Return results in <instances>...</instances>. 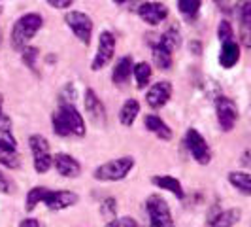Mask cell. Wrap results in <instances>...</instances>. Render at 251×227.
<instances>
[{"label":"cell","mask_w":251,"mask_h":227,"mask_svg":"<svg viewBox=\"0 0 251 227\" xmlns=\"http://www.w3.org/2000/svg\"><path fill=\"white\" fill-rule=\"evenodd\" d=\"M44 25V19L40 13H25L21 15L12 27V34H10V42L15 51H23L32 42V38L38 34V30Z\"/></svg>","instance_id":"6da1fadb"},{"label":"cell","mask_w":251,"mask_h":227,"mask_svg":"<svg viewBox=\"0 0 251 227\" xmlns=\"http://www.w3.org/2000/svg\"><path fill=\"white\" fill-rule=\"evenodd\" d=\"M134 165H136V159L132 155L115 157V159H110L106 163L99 165L93 172V178L97 182H121L132 172Z\"/></svg>","instance_id":"7a4b0ae2"},{"label":"cell","mask_w":251,"mask_h":227,"mask_svg":"<svg viewBox=\"0 0 251 227\" xmlns=\"http://www.w3.org/2000/svg\"><path fill=\"white\" fill-rule=\"evenodd\" d=\"M146 212H148L151 227H176L170 204L159 193H153L146 199Z\"/></svg>","instance_id":"3957f363"},{"label":"cell","mask_w":251,"mask_h":227,"mask_svg":"<svg viewBox=\"0 0 251 227\" xmlns=\"http://www.w3.org/2000/svg\"><path fill=\"white\" fill-rule=\"evenodd\" d=\"M185 148L189 150L191 157L195 159V163L199 165L212 163V148H210L208 140L201 135L199 129L189 127L187 131H185Z\"/></svg>","instance_id":"277c9868"},{"label":"cell","mask_w":251,"mask_h":227,"mask_svg":"<svg viewBox=\"0 0 251 227\" xmlns=\"http://www.w3.org/2000/svg\"><path fill=\"white\" fill-rule=\"evenodd\" d=\"M240 110L238 104L230 97H217L215 99V119L223 133H230L238 123Z\"/></svg>","instance_id":"5b68a950"},{"label":"cell","mask_w":251,"mask_h":227,"mask_svg":"<svg viewBox=\"0 0 251 227\" xmlns=\"http://www.w3.org/2000/svg\"><path fill=\"white\" fill-rule=\"evenodd\" d=\"M57 114H59V117L63 119V123L66 125L70 137L83 139L87 135V123H85L83 115L79 114V110L75 108L74 102H61Z\"/></svg>","instance_id":"8992f818"},{"label":"cell","mask_w":251,"mask_h":227,"mask_svg":"<svg viewBox=\"0 0 251 227\" xmlns=\"http://www.w3.org/2000/svg\"><path fill=\"white\" fill-rule=\"evenodd\" d=\"M64 23L68 25V28L74 32V36L83 44V46H89L91 44V38H93V19L89 17L87 13L77 12V10H72L64 15Z\"/></svg>","instance_id":"52a82bcc"},{"label":"cell","mask_w":251,"mask_h":227,"mask_svg":"<svg viewBox=\"0 0 251 227\" xmlns=\"http://www.w3.org/2000/svg\"><path fill=\"white\" fill-rule=\"evenodd\" d=\"M113 55H115V36L110 30H102L100 36H99L97 53H95V57L91 61V70L99 72L102 68H106L113 61Z\"/></svg>","instance_id":"ba28073f"},{"label":"cell","mask_w":251,"mask_h":227,"mask_svg":"<svg viewBox=\"0 0 251 227\" xmlns=\"http://www.w3.org/2000/svg\"><path fill=\"white\" fill-rule=\"evenodd\" d=\"M174 95V87L168 80H161V82H155L148 87V93H146V104L150 106L151 110H161L164 108L170 99Z\"/></svg>","instance_id":"9c48e42d"},{"label":"cell","mask_w":251,"mask_h":227,"mask_svg":"<svg viewBox=\"0 0 251 227\" xmlns=\"http://www.w3.org/2000/svg\"><path fill=\"white\" fill-rule=\"evenodd\" d=\"M79 197L74 191H68V189H50L48 197L44 199V204L53 210V212H59V210H66V208H72L74 204H77Z\"/></svg>","instance_id":"30bf717a"},{"label":"cell","mask_w":251,"mask_h":227,"mask_svg":"<svg viewBox=\"0 0 251 227\" xmlns=\"http://www.w3.org/2000/svg\"><path fill=\"white\" fill-rule=\"evenodd\" d=\"M138 15L144 23H148L150 27H157L168 17V8L163 2H144L140 4Z\"/></svg>","instance_id":"8fae6325"},{"label":"cell","mask_w":251,"mask_h":227,"mask_svg":"<svg viewBox=\"0 0 251 227\" xmlns=\"http://www.w3.org/2000/svg\"><path fill=\"white\" fill-rule=\"evenodd\" d=\"M83 106H85V112L89 114V117L95 125H104L106 123V108H104V102L99 99V95L95 93V89H85Z\"/></svg>","instance_id":"7c38bea8"},{"label":"cell","mask_w":251,"mask_h":227,"mask_svg":"<svg viewBox=\"0 0 251 227\" xmlns=\"http://www.w3.org/2000/svg\"><path fill=\"white\" fill-rule=\"evenodd\" d=\"M53 169L57 170V174L63 178H77L81 174V163L70 153H55L53 155Z\"/></svg>","instance_id":"4fadbf2b"},{"label":"cell","mask_w":251,"mask_h":227,"mask_svg":"<svg viewBox=\"0 0 251 227\" xmlns=\"http://www.w3.org/2000/svg\"><path fill=\"white\" fill-rule=\"evenodd\" d=\"M144 127H146L148 133H151L153 137H157L159 140L170 142V140L174 139V131L170 129V125L164 121L159 114H148V115H144Z\"/></svg>","instance_id":"5bb4252c"},{"label":"cell","mask_w":251,"mask_h":227,"mask_svg":"<svg viewBox=\"0 0 251 227\" xmlns=\"http://www.w3.org/2000/svg\"><path fill=\"white\" fill-rule=\"evenodd\" d=\"M236 13L240 19V42L244 48L251 50V2L242 0L236 6Z\"/></svg>","instance_id":"9a60e30c"},{"label":"cell","mask_w":251,"mask_h":227,"mask_svg":"<svg viewBox=\"0 0 251 227\" xmlns=\"http://www.w3.org/2000/svg\"><path fill=\"white\" fill-rule=\"evenodd\" d=\"M151 184L155 186L157 189H163L166 193L174 195L176 199H185V189H183V184L177 180L176 176L172 174H155L151 176Z\"/></svg>","instance_id":"2e32d148"},{"label":"cell","mask_w":251,"mask_h":227,"mask_svg":"<svg viewBox=\"0 0 251 227\" xmlns=\"http://www.w3.org/2000/svg\"><path fill=\"white\" fill-rule=\"evenodd\" d=\"M240 55H242V48L236 40H226V42H221V51H219V64L225 68V70H230L234 68L240 61Z\"/></svg>","instance_id":"e0dca14e"},{"label":"cell","mask_w":251,"mask_h":227,"mask_svg":"<svg viewBox=\"0 0 251 227\" xmlns=\"http://www.w3.org/2000/svg\"><path fill=\"white\" fill-rule=\"evenodd\" d=\"M132 66H134V61L130 55H125L121 57L112 70V82L117 85V87H125L126 84L130 82L132 78Z\"/></svg>","instance_id":"ac0fdd59"},{"label":"cell","mask_w":251,"mask_h":227,"mask_svg":"<svg viewBox=\"0 0 251 227\" xmlns=\"http://www.w3.org/2000/svg\"><path fill=\"white\" fill-rule=\"evenodd\" d=\"M226 180L238 193L251 197V174L250 170H230L226 174Z\"/></svg>","instance_id":"d6986e66"},{"label":"cell","mask_w":251,"mask_h":227,"mask_svg":"<svg viewBox=\"0 0 251 227\" xmlns=\"http://www.w3.org/2000/svg\"><path fill=\"white\" fill-rule=\"evenodd\" d=\"M151 55H153V64L163 70V72H168L172 68V63H174V55L172 51H168L166 48H163L159 42H155L151 46Z\"/></svg>","instance_id":"ffe728a7"},{"label":"cell","mask_w":251,"mask_h":227,"mask_svg":"<svg viewBox=\"0 0 251 227\" xmlns=\"http://www.w3.org/2000/svg\"><path fill=\"white\" fill-rule=\"evenodd\" d=\"M140 114V102L136 99H126L123 106L119 108V123L123 127H132L134 121L138 119Z\"/></svg>","instance_id":"44dd1931"},{"label":"cell","mask_w":251,"mask_h":227,"mask_svg":"<svg viewBox=\"0 0 251 227\" xmlns=\"http://www.w3.org/2000/svg\"><path fill=\"white\" fill-rule=\"evenodd\" d=\"M242 220V210L240 208H226L221 210L210 220L212 227H234Z\"/></svg>","instance_id":"7402d4cb"},{"label":"cell","mask_w":251,"mask_h":227,"mask_svg":"<svg viewBox=\"0 0 251 227\" xmlns=\"http://www.w3.org/2000/svg\"><path fill=\"white\" fill-rule=\"evenodd\" d=\"M0 144L6 148L17 150V140H15L12 131V119L4 112L0 114Z\"/></svg>","instance_id":"603a6c76"},{"label":"cell","mask_w":251,"mask_h":227,"mask_svg":"<svg viewBox=\"0 0 251 227\" xmlns=\"http://www.w3.org/2000/svg\"><path fill=\"white\" fill-rule=\"evenodd\" d=\"M132 76H134V80H136V87L142 91V89H146L151 84L153 68H151L150 63L140 61V63H134V66H132Z\"/></svg>","instance_id":"cb8c5ba5"},{"label":"cell","mask_w":251,"mask_h":227,"mask_svg":"<svg viewBox=\"0 0 251 227\" xmlns=\"http://www.w3.org/2000/svg\"><path fill=\"white\" fill-rule=\"evenodd\" d=\"M202 8V0H177V10L187 23H195L199 19Z\"/></svg>","instance_id":"d4e9b609"},{"label":"cell","mask_w":251,"mask_h":227,"mask_svg":"<svg viewBox=\"0 0 251 227\" xmlns=\"http://www.w3.org/2000/svg\"><path fill=\"white\" fill-rule=\"evenodd\" d=\"M157 42H159L163 48H166L168 51H172V53H174V51L181 46V32H179V28H177L176 25L168 27L163 34L159 36Z\"/></svg>","instance_id":"484cf974"},{"label":"cell","mask_w":251,"mask_h":227,"mask_svg":"<svg viewBox=\"0 0 251 227\" xmlns=\"http://www.w3.org/2000/svg\"><path fill=\"white\" fill-rule=\"evenodd\" d=\"M48 193H50V188H46V186H34V188L28 189V193L25 197L26 212H32L38 204H44V199L48 197Z\"/></svg>","instance_id":"4316f807"},{"label":"cell","mask_w":251,"mask_h":227,"mask_svg":"<svg viewBox=\"0 0 251 227\" xmlns=\"http://www.w3.org/2000/svg\"><path fill=\"white\" fill-rule=\"evenodd\" d=\"M0 165L10 169V170H17L21 167V155L17 150H12V148H6L0 144Z\"/></svg>","instance_id":"83f0119b"},{"label":"cell","mask_w":251,"mask_h":227,"mask_svg":"<svg viewBox=\"0 0 251 227\" xmlns=\"http://www.w3.org/2000/svg\"><path fill=\"white\" fill-rule=\"evenodd\" d=\"M34 159V170L38 174H46L53 169V155L51 151H46V153H34L32 155Z\"/></svg>","instance_id":"f1b7e54d"},{"label":"cell","mask_w":251,"mask_h":227,"mask_svg":"<svg viewBox=\"0 0 251 227\" xmlns=\"http://www.w3.org/2000/svg\"><path fill=\"white\" fill-rule=\"evenodd\" d=\"M28 148L32 151V155L34 153H46V151H50V140L44 135H32V137H28Z\"/></svg>","instance_id":"f546056e"},{"label":"cell","mask_w":251,"mask_h":227,"mask_svg":"<svg viewBox=\"0 0 251 227\" xmlns=\"http://www.w3.org/2000/svg\"><path fill=\"white\" fill-rule=\"evenodd\" d=\"M104 227H140V224L132 216H115L112 220H108V224Z\"/></svg>","instance_id":"4dcf8cb0"},{"label":"cell","mask_w":251,"mask_h":227,"mask_svg":"<svg viewBox=\"0 0 251 227\" xmlns=\"http://www.w3.org/2000/svg\"><path fill=\"white\" fill-rule=\"evenodd\" d=\"M21 55H23V63H25L30 70H36L38 55H40L38 48H30V46H26L25 50L21 51Z\"/></svg>","instance_id":"1f68e13d"},{"label":"cell","mask_w":251,"mask_h":227,"mask_svg":"<svg viewBox=\"0 0 251 227\" xmlns=\"http://www.w3.org/2000/svg\"><path fill=\"white\" fill-rule=\"evenodd\" d=\"M217 38L219 42H226V40H234V30H232V25L230 21H219V27H217Z\"/></svg>","instance_id":"d6a6232c"},{"label":"cell","mask_w":251,"mask_h":227,"mask_svg":"<svg viewBox=\"0 0 251 227\" xmlns=\"http://www.w3.org/2000/svg\"><path fill=\"white\" fill-rule=\"evenodd\" d=\"M51 125H53V133H55L57 137H61V139L70 137L68 129H66V125L63 123V119L59 117V114H57V112H53V115H51Z\"/></svg>","instance_id":"836d02e7"},{"label":"cell","mask_w":251,"mask_h":227,"mask_svg":"<svg viewBox=\"0 0 251 227\" xmlns=\"http://www.w3.org/2000/svg\"><path fill=\"white\" fill-rule=\"evenodd\" d=\"M115 199H112V197H108V199H104L100 204V212L102 216L106 218V220H112V218H115Z\"/></svg>","instance_id":"e575fe53"},{"label":"cell","mask_w":251,"mask_h":227,"mask_svg":"<svg viewBox=\"0 0 251 227\" xmlns=\"http://www.w3.org/2000/svg\"><path fill=\"white\" fill-rule=\"evenodd\" d=\"M0 191H2V193H6V195H10V193L13 191L12 180H10V178L2 172V169H0Z\"/></svg>","instance_id":"d590c367"},{"label":"cell","mask_w":251,"mask_h":227,"mask_svg":"<svg viewBox=\"0 0 251 227\" xmlns=\"http://www.w3.org/2000/svg\"><path fill=\"white\" fill-rule=\"evenodd\" d=\"M240 167L244 170H251V146L242 151V155H240Z\"/></svg>","instance_id":"8d00e7d4"},{"label":"cell","mask_w":251,"mask_h":227,"mask_svg":"<svg viewBox=\"0 0 251 227\" xmlns=\"http://www.w3.org/2000/svg\"><path fill=\"white\" fill-rule=\"evenodd\" d=\"M72 2L74 0H48V4H50L51 8H55V10H66V8L72 6Z\"/></svg>","instance_id":"74e56055"},{"label":"cell","mask_w":251,"mask_h":227,"mask_svg":"<svg viewBox=\"0 0 251 227\" xmlns=\"http://www.w3.org/2000/svg\"><path fill=\"white\" fill-rule=\"evenodd\" d=\"M19 227H40V222L34 220V218H25V220L19 224Z\"/></svg>","instance_id":"f35d334b"},{"label":"cell","mask_w":251,"mask_h":227,"mask_svg":"<svg viewBox=\"0 0 251 227\" xmlns=\"http://www.w3.org/2000/svg\"><path fill=\"white\" fill-rule=\"evenodd\" d=\"M113 2H115V4H125L126 0H113Z\"/></svg>","instance_id":"ab89813d"},{"label":"cell","mask_w":251,"mask_h":227,"mask_svg":"<svg viewBox=\"0 0 251 227\" xmlns=\"http://www.w3.org/2000/svg\"><path fill=\"white\" fill-rule=\"evenodd\" d=\"M0 46H2V28H0Z\"/></svg>","instance_id":"60d3db41"},{"label":"cell","mask_w":251,"mask_h":227,"mask_svg":"<svg viewBox=\"0 0 251 227\" xmlns=\"http://www.w3.org/2000/svg\"><path fill=\"white\" fill-rule=\"evenodd\" d=\"M0 114H2V101H0Z\"/></svg>","instance_id":"b9f144b4"},{"label":"cell","mask_w":251,"mask_h":227,"mask_svg":"<svg viewBox=\"0 0 251 227\" xmlns=\"http://www.w3.org/2000/svg\"><path fill=\"white\" fill-rule=\"evenodd\" d=\"M2 10H4V8H2V6H0V13H2Z\"/></svg>","instance_id":"7bdbcfd3"}]
</instances>
